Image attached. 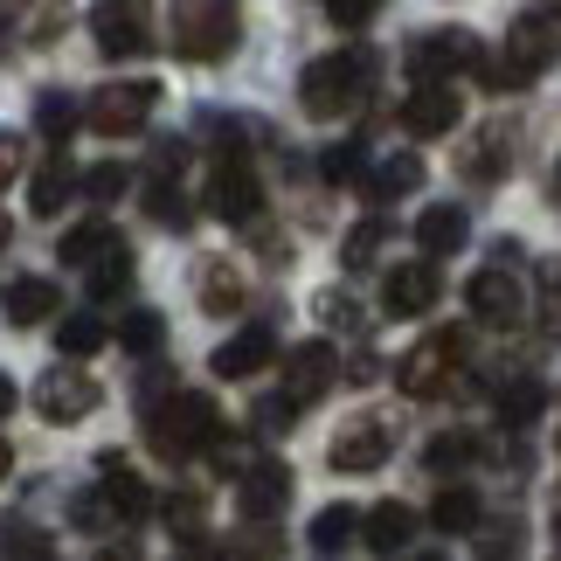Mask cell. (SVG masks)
Returning <instances> with one entry per match:
<instances>
[{
  "label": "cell",
  "mask_w": 561,
  "mask_h": 561,
  "mask_svg": "<svg viewBox=\"0 0 561 561\" xmlns=\"http://www.w3.org/2000/svg\"><path fill=\"white\" fill-rule=\"evenodd\" d=\"M146 444H153V458L187 465V458H202V450L222 444V416H215V402H208V396H194V388H174L167 402L146 409Z\"/></svg>",
  "instance_id": "6da1fadb"
},
{
  "label": "cell",
  "mask_w": 561,
  "mask_h": 561,
  "mask_svg": "<svg viewBox=\"0 0 561 561\" xmlns=\"http://www.w3.org/2000/svg\"><path fill=\"white\" fill-rule=\"evenodd\" d=\"M368 83H375V56L368 49H340V56L306 62V77H298V104H306L312 118H340V112H354V104L368 98Z\"/></svg>",
  "instance_id": "7a4b0ae2"
},
{
  "label": "cell",
  "mask_w": 561,
  "mask_h": 561,
  "mask_svg": "<svg viewBox=\"0 0 561 561\" xmlns=\"http://www.w3.org/2000/svg\"><path fill=\"white\" fill-rule=\"evenodd\" d=\"M236 35H243V14L222 8V0H194V8L174 14V49H181V62H222L236 49Z\"/></svg>",
  "instance_id": "3957f363"
},
{
  "label": "cell",
  "mask_w": 561,
  "mask_h": 561,
  "mask_svg": "<svg viewBox=\"0 0 561 561\" xmlns=\"http://www.w3.org/2000/svg\"><path fill=\"white\" fill-rule=\"evenodd\" d=\"M554 56H561V35H548L541 21H520L513 28V49L506 62H492V56H471V70H479L492 91H520V83H534L541 70H554Z\"/></svg>",
  "instance_id": "277c9868"
},
{
  "label": "cell",
  "mask_w": 561,
  "mask_h": 561,
  "mask_svg": "<svg viewBox=\"0 0 561 561\" xmlns=\"http://www.w3.org/2000/svg\"><path fill=\"white\" fill-rule=\"evenodd\" d=\"M153 104H160V83H153V77H139V83H104V91L83 104V125H91V133H104V139H125L133 125L153 118Z\"/></svg>",
  "instance_id": "5b68a950"
},
{
  "label": "cell",
  "mask_w": 561,
  "mask_h": 561,
  "mask_svg": "<svg viewBox=\"0 0 561 561\" xmlns=\"http://www.w3.org/2000/svg\"><path fill=\"white\" fill-rule=\"evenodd\" d=\"M98 396H104V388L83 368H49V375L35 381V416L42 423H77V416H91V409H98Z\"/></svg>",
  "instance_id": "8992f818"
},
{
  "label": "cell",
  "mask_w": 561,
  "mask_h": 561,
  "mask_svg": "<svg viewBox=\"0 0 561 561\" xmlns=\"http://www.w3.org/2000/svg\"><path fill=\"white\" fill-rule=\"evenodd\" d=\"M471 56L479 49H471L458 28H430V35L409 42V77H416V91H437L450 70H471Z\"/></svg>",
  "instance_id": "52a82bcc"
},
{
  "label": "cell",
  "mask_w": 561,
  "mask_h": 561,
  "mask_svg": "<svg viewBox=\"0 0 561 561\" xmlns=\"http://www.w3.org/2000/svg\"><path fill=\"white\" fill-rule=\"evenodd\" d=\"M465 306L485 319V327H520V312H527V291H520V277L513 271H479L465 285Z\"/></svg>",
  "instance_id": "ba28073f"
},
{
  "label": "cell",
  "mask_w": 561,
  "mask_h": 561,
  "mask_svg": "<svg viewBox=\"0 0 561 561\" xmlns=\"http://www.w3.org/2000/svg\"><path fill=\"white\" fill-rule=\"evenodd\" d=\"M333 368H340V354L327 347V340H306V347H291V360H285V402H291V409L319 402V396L333 388Z\"/></svg>",
  "instance_id": "9c48e42d"
},
{
  "label": "cell",
  "mask_w": 561,
  "mask_h": 561,
  "mask_svg": "<svg viewBox=\"0 0 561 561\" xmlns=\"http://www.w3.org/2000/svg\"><path fill=\"white\" fill-rule=\"evenodd\" d=\"M437 264H396L388 271V285H381V312L388 319H416V312H430L437 306Z\"/></svg>",
  "instance_id": "30bf717a"
},
{
  "label": "cell",
  "mask_w": 561,
  "mask_h": 561,
  "mask_svg": "<svg viewBox=\"0 0 561 561\" xmlns=\"http://www.w3.org/2000/svg\"><path fill=\"white\" fill-rule=\"evenodd\" d=\"M450 360H465V333H437V340H423V347L402 360V375H396V381H402V396H437Z\"/></svg>",
  "instance_id": "8fae6325"
},
{
  "label": "cell",
  "mask_w": 561,
  "mask_h": 561,
  "mask_svg": "<svg viewBox=\"0 0 561 561\" xmlns=\"http://www.w3.org/2000/svg\"><path fill=\"white\" fill-rule=\"evenodd\" d=\"M458 118H465V98L450 91V83H437V91H409V104H402V133L409 139H444Z\"/></svg>",
  "instance_id": "7c38bea8"
},
{
  "label": "cell",
  "mask_w": 561,
  "mask_h": 561,
  "mask_svg": "<svg viewBox=\"0 0 561 561\" xmlns=\"http://www.w3.org/2000/svg\"><path fill=\"white\" fill-rule=\"evenodd\" d=\"M208 208L222 215V222H250L256 208H264V187H256V174L243 160H222L215 167V181H208Z\"/></svg>",
  "instance_id": "4fadbf2b"
},
{
  "label": "cell",
  "mask_w": 561,
  "mask_h": 561,
  "mask_svg": "<svg viewBox=\"0 0 561 561\" xmlns=\"http://www.w3.org/2000/svg\"><path fill=\"white\" fill-rule=\"evenodd\" d=\"M91 35H98V49L104 56H139L146 49V42H153V35H146V8H118V0H104V8H91Z\"/></svg>",
  "instance_id": "5bb4252c"
},
{
  "label": "cell",
  "mask_w": 561,
  "mask_h": 561,
  "mask_svg": "<svg viewBox=\"0 0 561 561\" xmlns=\"http://www.w3.org/2000/svg\"><path fill=\"white\" fill-rule=\"evenodd\" d=\"M333 471H375V465H388V423H375V416H360V423H347L333 437Z\"/></svg>",
  "instance_id": "9a60e30c"
},
{
  "label": "cell",
  "mask_w": 561,
  "mask_h": 561,
  "mask_svg": "<svg viewBox=\"0 0 561 561\" xmlns=\"http://www.w3.org/2000/svg\"><path fill=\"white\" fill-rule=\"evenodd\" d=\"M277 354V340H271V327H243L236 340H222V347H215V360L208 368L222 375V381H250L256 368H264V360Z\"/></svg>",
  "instance_id": "2e32d148"
},
{
  "label": "cell",
  "mask_w": 561,
  "mask_h": 561,
  "mask_svg": "<svg viewBox=\"0 0 561 561\" xmlns=\"http://www.w3.org/2000/svg\"><path fill=\"white\" fill-rule=\"evenodd\" d=\"M285 500H291V471H285V465H250L243 485H236V506H243V520H271Z\"/></svg>",
  "instance_id": "e0dca14e"
},
{
  "label": "cell",
  "mask_w": 561,
  "mask_h": 561,
  "mask_svg": "<svg viewBox=\"0 0 561 561\" xmlns=\"http://www.w3.org/2000/svg\"><path fill=\"white\" fill-rule=\"evenodd\" d=\"M465 236H471V215L458 202H430L416 215V250L423 256H450V250H465Z\"/></svg>",
  "instance_id": "ac0fdd59"
},
{
  "label": "cell",
  "mask_w": 561,
  "mask_h": 561,
  "mask_svg": "<svg viewBox=\"0 0 561 561\" xmlns=\"http://www.w3.org/2000/svg\"><path fill=\"white\" fill-rule=\"evenodd\" d=\"M409 534H416V513H409L402 500H381L375 513H360V541H368L375 554H402Z\"/></svg>",
  "instance_id": "d6986e66"
},
{
  "label": "cell",
  "mask_w": 561,
  "mask_h": 561,
  "mask_svg": "<svg viewBox=\"0 0 561 561\" xmlns=\"http://www.w3.org/2000/svg\"><path fill=\"white\" fill-rule=\"evenodd\" d=\"M0 306H8L14 327H35V319H49L62 306V291L49 285V277H8V285H0Z\"/></svg>",
  "instance_id": "ffe728a7"
},
{
  "label": "cell",
  "mask_w": 561,
  "mask_h": 561,
  "mask_svg": "<svg viewBox=\"0 0 561 561\" xmlns=\"http://www.w3.org/2000/svg\"><path fill=\"white\" fill-rule=\"evenodd\" d=\"M479 520H485V506H479V492H471V485H444L437 506H430V527H437V534H471Z\"/></svg>",
  "instance_id": "44dd1931"
},
{
  "label": "cell",
  "mask_w": 561,
  "mask_h": 561,
  "mask_svg": "<svg viewBox=\"0 0 561 561\" xmlns=\"http://www.w3.org/2000/svg\"><path fill=\"white\" fill-rule=\"evenodd\" d=\"M112 250H118V229H112V222H77L70 236H62V264H70V271H77V264L91 271L98 256H112Z\"/></svg>",
  "instance_id": "7402d4cb"
},
{
  "label": "cell",
  "mask_w": 561,
  "mask_h": 561,
  "mask_svg": "<svg viewBox=\"0 0 561 561\" xmlns=\"http://www.w3.org/2000/svg\"><path fill=\"white\" fill-rule=\"evenodd\" d=\"M77 187H83V181H77V167L49 160V167H42V174L28 181V208H35V215H62V202H70Z\"/></svg>",
  "instance_id": "603a6c76"
},
{
  "label": "cell",
  "mask_w": 561,
  "mask_h": 561,
  "mask_svg": "<svg viewBox=\"0 0 561 561\" xmlns=\"http://www.w3.org/2000/svg\"><path fill=\"white\" fill-rule=\"evenodd\" d=\"M104 471H112V479H104L98 492L112 500V513H118V520H139V513H153V492H146L139 479H125V465H118V458H104Z\"/></svg>",
  "instance_id": "cb8c5ba5"
},
{
  "label": "cell",
  "mask_w": 561,
  "mask_h": 561,
  "mask_svg": "<svg viewBox=\"0 0 561 561\" xmlns=\"http://www.w3.org/2000/svg\"><path fill=\"white\" fill-rule=\"evenodd\" d=\"M423 187V160L416 153H396V160H381V174L368 181L375 202H402V194H416Z\"/></svg>",
  "instance_id": "d4e9b609"
},
{
  "label": "cell",
  "mask_w": 561,
  "mask_h": 561,
  "mask_svg": "<svg viewBox=\"0 0 561 561\" xmlns=\"http://www.w3.org/2000/svg\"><path fill=\"white\" fill-rule=\"evenodd\" d=\"M77 118H83V112H77L70 91H42V98H35V133H42V139H70Z\"/></svg>",
  "instance_id": "484cf974"
},
{
  "label": "cell",
  "mask_w": 561,
  "mask_h": 561,
  "mask_svg": "<svg viewBox=\"0 0 561 561\" xmlns=\"http://www.w3.org/2000/svg\"><path fill=\"white\" fill-rule=\"evenodd\" d=\"M354 534H360V513H354V506H319V513H312V548L333 554V548H347Z\"/></svg>",
  "instance_id": "4316f807"
},
{
  "label": "cell",
  "mask_w": 561,
  "mask_h": 561,
  "mask_svg": "<svg viewBox=\"0 0 561 561\" xmlns=\"http://www.w3.org/2000/svg\"><path fill=\"white\" fill-rule=\"evenodd\" d=\"M160 340H167V319L160 312H125L118 319V347L125 354H160Z\"/></svg>",
  "instance_id": "83f0119b"
},
{
  "label": "cell",
  "mask_w": 561,
  "mask_h": 561,
  "mask_svg": "<svg viewBox=\"0 0 561 561\" xmlns=\"http://www.w3.org/2000/svg\"><path fill=\"white\" fill-rule=\"evenodd\" d=\"M83 285H91V298H118L125 285H133V250H112V256H98L91 264V277H83Z\"/></svg>",
  "instance_id": "f1b7e54d"
},
{
  "label": "cell",
  "mask_w": 561,
  "mask_h": 561,
  "mask_svg": "<svg viewBox=\"0 0 561 561\" xmlns=\"http://www.w3.org/2000/svg\"><path fill=\"white\" fill-rule=\"evenodd\" d=\"M202 306H208V312H236V306H243V277H236L229 264H208V277H202Z\"/></svg>",
  "instance_id": "f546056e"
},
{
  "label": "cell",
  "mask_w": 561,
  "mask_h": 561,
  "mask_svg": "<svg viewBox=\"0 0 561 561\" xmlns=\"http://www.w3.org/2000/svg\"><path fill=\"white\" fill-rule=\"evenodd\" d=\"M56 347L70 354V360H83V354H98V347H104V327L77 312V319H62V327H56Z\"/></svg>",
  "instance_id": "4dcf8cb0"
},
{
  "label": "cell",
  "mask_w": 561,
  "mask_h": 561,
  "mask_svg": "<svg viewBox=\"0 0 561 561\" xmlns=\"http://www.w3.org/2000/svg\"><path fill=\"white\" fill-rule=\"evenodd\" d=\"M125 187H133V167L125 160H98L91 174H83V194H91V202H118Z\"/></svg>",
  "instance_id": "1f68e13d"
},
{
  "label": "cell",
  "mask_w": 561,
  "mask_h": 561,
  "mask_svg": "<svg viewBox=\"0 0 561 561\" xmlns=\"http://www.w3.org/2000/svg\"><path fill=\"white\" fill-rule=\"evenodd\" d=\"M541 402H548L541 381H513L506 396H500V416H506V423H534V416H541Z\"/></svg>",
  "instance_id": "d6a6232c"
},
{
  "label": "cell",
  "mask_w": 561,
  "mask_h": 561,
  "mask_svg": "<svg viewBox=\"0 0 561 561\" xmlns=\"http://www.w3.org/2000/svg\"><path fill=\"white\" fill-rule=\"evenodd\" d=\"M0 554L8 561H56V548L42 541L35 527H0Z\"/></svg>",
  "instance_id": "836d02e7"
},
{
  "label": "cell",
  "mask_w": 561,
  "mask_h": 561,
  "mask_svg": "<svg viewBox=\"0 0 561 561\" xmlns=\"http://www.w3.org/2000/svg\"><path fill=\"white\" fill-rule=\"evenodd\" d=\"M381 236H388V222H381V215H375V222H360V229L347 236V264H368V256L381 250Z\"/></svg>",
  "instance_id": "e575fe53"
},
{
  "label": "cell",
  "mask_w": 561,
  "mask_h": 561,
  "mask_svg": "<svg viewBox=\"0 0 561 561\" xmlns=\"http://www.w3.org/2000/svg\"><path fill=\"white\" fill-rule=\"evenodd\" d=\"M327 21H333V28H368L375 0H327Z\"/></svg>",
  "instance_id": "d590c367"
},
{
  "label": "cell",
  "mask_w": 561,
  "mask_h": 561,
  "mask_svg": "<svg viewBox=\"0 0 561 561\" xmlns=\"http://www.w3.org/2000/svg\"><path fill=\"white\" fill-rule=\"evenodd\" d=\"M70 520L104 527V520H118V513H112V500H104V492H77V500H70Z\"/></svg>",
  "instance_id": "8d00e7d4"
},
{
  "label": "cell",
  "mask_w": 561,
  "mask_h": 561,
  "mask_svg": "<svg viewBox=\"0 0 561 561\" xmlns=\"http://www.w3.org/2000/svg\"><path fill=\"white\" fill-rule=\"evenodd\" d=\"M202 492H174V500H167V520H174L181 527V541H187V527H202Z\"/></svg>",
  "instance_id": "74e56055"
},
{
  "label": "cell",
  "mask_w": 561,
  "mask_h": 561,
  "mask_svg": "<svg viewBox=\"0 0 561 561\" xmlns=\"http://www.w3.org/2000/svg\"><path fill=\"white\" fill-rule=\"evenodd\" d=\"M471 450H479V444H471V437H437V444H430V450H423V458H430V465H437V471H450V465H465V458H471Z\"/></svg>",
  "instance_id": "f35d334b"
},
{
  "label": "cell",
  "mask_w": 561,
  "mask_h": 561,
  "mask_svg": "<svg viewBox=\"0 0 561 561\" xmlns=\"http://www.w3.org/2000/svg\"><path fill=\"white\" fill-rule=\"evenodd\" d=\"M153 222H167V229H181V222H187L181 187H153Z\"/></svg>",
  "instance_id": "ab89813d"
},
{
  "label": "cell",
  "mask_w": 561,
  "mask_h": 561,
  "mask_svg": "<svg viewBox=\"0 0 561 561\" xmlns=\"http://www.w3.org/2000/svg\"><path fill=\"white\" fill-rule=\"evenodd\" d=\"M360 160H368L360 146H333V153H327V181H354V174H360Z\"/></svg>",
  "instance_id": "60d3db41"
},
{
  "label": "cell",
  "mask_w": 561,
  "mask_h": 561,
  "mask_svg": "<svg viewBox=\"0 0 561 561\" xmlns=\"http://www.w3.org/2000/svg\"><path fill=\"white\" fill-rule=\"evenodd\" d=\"M291 416H298V409H291L285 396H271V402H256V423H264V430H291Z\"/></svg>",
  "instance_id": "b9f144b4"
},
{
  "label": "cell",
  "mask_w": 561,
  "mask_h": 561,
  "mask_svg": "<svg viewBox=\"0 0 561 561\" xmlns=\"http://www.w3.org/2000/svg\"><path fill=\"white\" fill-rule=\"evenodd\" d=\"M21 174V139H8V133H0V187H8Z\"/></svg>",
  "instance_id": "7bdbcfd3"
},
{
  "label": "cell",
  "mask_w": 561,
  "mask_h": 561,
  "mask_svg": "<svg viewBox=\"0 0 561 561\" xmlns=\"http://www.w3.org/2000/svg\"><path fill=\"white\" fill-rule=\"evenodd\" d=\"M14 402H21V388H14L8 375H0V416H14Z\"/></svg>",
  "instance_id": "ee69618b"
},
{
  "label": "cell",
  "mask_w": 561,
  "mask_h": 561,
  "mask_svg": "<svg viewBox=\"0 0 561 561\" xmlns=\"http://www.w3.org/2000/svg\"><path fill=\"white\" fill-rule=\"evenodd\" d=\"M98 561H139V548H133V541H118V548H104Z\"/></svg>",
  "instance_id": "f6af8a7d"
},
{
  "label": "cell",
  "mask_w": 561,
  "mask_h": 561,
  "mask_svg": "<svg viewBox=\"0 0 561 561\" xmlns=\"http://www.w3.org/2000/svg\"><path fill=\"white\" fill-rule=\"evenodd\" d=\"M181 561H215V548H181Z\"/></svg>",
  "instance_id": "bcb514c9"
},
{
  "label": "cell",
  "mask_w": 561,
  "mask_h": 561,
  "mask_svg": "<svg viewBox=\"0 0 561 561\" xmlns=\"http://www.w3.org/2000/svg\"><path fill=\"white\" fill-rule=\"evenodd\" d=\"M8 471H14V450H8V444H0V479H8Z\"/></svg>",
  "instance_id": "7dc6e473"
},
{
  "label": "cell",
  "mask_w": 561,
  "mask_h": 561,
  "mask_svg": "<svg viewBox=\"0 0 561 561\" xmlns=\"http://www.w3.org/2000/svg\"><path fill=\"white\" fill-rule=\"evenodd\" d=\"M479 561H513V548H492V554H479Z\"/></svg>",
  "instance_id": "c3c4849f"
},
{
  "label": "cell",
  "mask_w": 561,
  "mask_h": 561,
  "mask_svg": "<svg viewBox=\"0 0 561 561\" xmlns=\"http://www.w3.org/2000/svg\"><path fill=\"white\" fill-rule=\"evenodd\" d=\"M0 243H8V215H0Z\"/></svg>",
  "instance_id": "681fc988"
},
{
  "label": "cell",
  "mask_w": 561,
  "mask_h": 561,
  "mask_svg": "<svg viewBox=\"0 0 561 561\" xmlns=\"http://www.w3.org/2000/svg\"><path fill=\"white\" fill-rule=\"evenodd\" d=\"M554 541H561V513H554Z\"/></svg>",
  "instance_id": "f907efd6"
},
{
  "label": "cell",
  "mask_w": 561,
  "mask_h": 561,
  "mask_svg": "<svg viewBox=\"0 0 561 561\" xmlns=\"http://www.w3.org/2000/svg\"><path fill=\"white\" fill-rule=\"evenodd\" d=\"M554 194H561V174H554Z\"/></svg>",
  "instance_id": "816d5d0a"
},
{
  "label": "cell",
  "mask_w": 561,
  "mask_h": 561,
  "mask_svg": "<svg viewBox=\"0 0 561 561\" xmlns=\"http://www.w3.org/2000/svg\"><path fill=\"white\" fill-rule=\"evenodd\" d=\"M430 561H437V554H430Z\"/></svg>",
  "instance_id": "f5cc1de1"
}]
</instances>
